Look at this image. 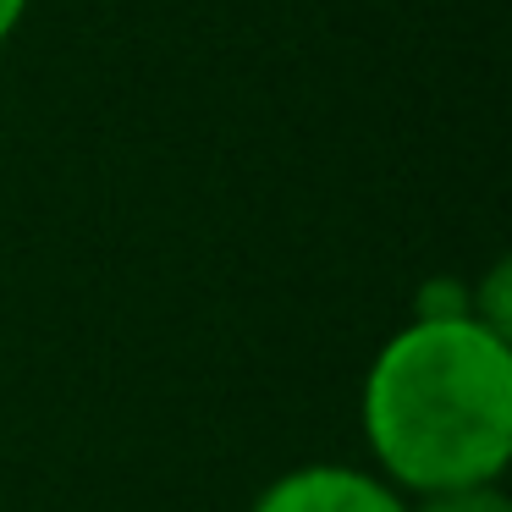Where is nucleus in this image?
Masks as SVG:
<instances>
[{"label":"nucleus","instance_id":"nucleus-3","mask_svg":"<svg viewBox=\"0 0 512 512\" xmlns=\"http://www.w3.org/2000/svg\"><path fill=\"white\" fill-rule=\"evenodd\" d=\"M408 512H512L501 479H485V485H452V490H424V496H408Z\"/></svg>","mask_w":512,"mask_h":512},{"label":"nucleus","instance_id":"nucleus-1","mask_svg":"<svg viewBox=\"0 0 512 512\" xmlns=\"http://www.w3.org/2000/svg\"><path fill=\"white\" fill-rule=\"evenodd\" d=\"M375 474L402 496L485 485L512 463V342L474 314H419L358 391Z\"/></svg>","mask_w":512,"mask_h":512},{"label":"nucleus","instance_id":"nucleus-4","mask_svg":"<svg viewBox=\"0 0 512 512\" xmlns=\"http://www.w3.org/2000/svg\"><path fill=\"white\" fill-rule=\"evenodd\" d=\"M28 17V0H0V45L17 34V23Z\"/></svg>","mask_w":512,"mask_h":512},{"label":"nucleus","instance_id":"nucleus-2","mask_svg":"<svg viewBox=\"0 0 512 512\" xmlns=\"http://www.w3.org/2000/svg\"><path fill=\"white\" fill-rule=\"evenodd\" d=\"M248 512H408V496L375 468L303 463L270 479Z\"/></svg>","mask_w":512,"mask_h":512}]
</instances>
